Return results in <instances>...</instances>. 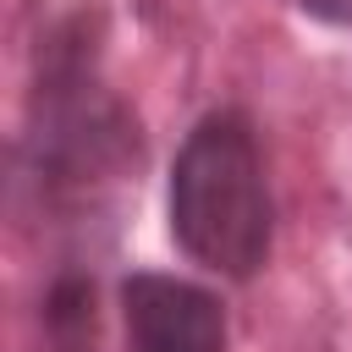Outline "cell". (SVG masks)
Here are the masks:
<instances>
[{
    "mask_svg": "<svg viewBox=\"0 0 352 352\" xmlns=\"http://www.w3.org/2000/svg\"><path fill=\"white\" fill-rule=\"evenodd\" d=\"M170 242L220 280H253L275 253V192L248 110L220 104L192 121L165 176Z\"/></svg>",
    "mask_w": 352,
    "mask_h": 352,
    "instance_id": "obj_1",
    "label": "cell"
},
{
    "mask_svg": "<svg viewBox=\"0 0 352 352\" xmlns=\"http://www.w3.org/2000/svg\"><path fill=\"white\" fill-rule=\"evenodd\" d=\"M88 11H72L50 28L38 50L33 82V182L50 204L82 198L94 182L121 176L138 165V126L132 116L99 88V38Z\"/></svg>",
    "mask_w": 352,
    "mask_h": 352,
    "instance_id": "obj_2",
    "label": "cell"
},
{
    "mask_svg": "<svg viewBox=\"0 0 352 352\" xmlns=\"http://www.w3.org/2000/svg\"><path fill=\"white\" fill-rule=\"evenodd\" d=\"M121 324L126 352H231L226 302L165 270H132L121 280Z\"/></svg>",
    "mask_w": 352,
    "mask_h": 352,
    "instance_id": "obj_3",
    "label": "cell"
},
{
    "mask_svg": "<svg viewBox=\"0 0 352 352\" xmlns=\"http://www.w3.org/2000/svg\"><path fill=\"white\" fill-rule=\"evenodd\" d=\"M44 346L50 352H99V308L94 275L60 270L44 292Z\"/></svg>",
    "mask_w": 352,
    "mask_h": 352,
    "instance_id": "obj_4",
    "label": "cell"
},
{
    "mask_svg": "<svg viewBox=\"0 0 352 352\" xmlns=\"http://www.w3.org/2000/svg\"><path fill=\"white\" fill-rule=\"evenodd\" d=\"M297 6L324 28H352V0H297Z\"/></svg>",
    "mask_w": 352,
    "mask_h": 352,
    "instance_id": "obj_5",
    "label": "cell"
}]
</instances>
